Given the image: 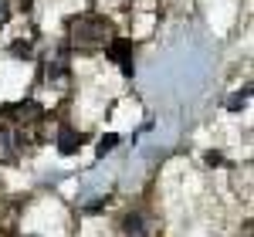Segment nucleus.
Wrapping results in <instances>:
<instances>
[{"mask_svg":"<svg viewBox=\"0 0 254 237\" xmlns=\"http://www.w3.org/2000/svg\"><path fill=\"white\" fill-rule=\"evenodd\" d=\"M112 41V24L105 17H95V14H85V17L71 20V44L78 51H98Z\"/></svg>","mask_w":254,"mask_h":237,"instance_id":"obj_1","label":"nucleus"},{"mask_svg":"<svg viewBox=\"0 0 254 237\" xmlns=\"http://www.w3.org/2000/svg\"><path fill=\"white\" fill-rule=\"evenodd\" d=\"M44 75H48V85L51 88H64L68 85V75H71V64H68V48H58L44 58Z\"/></svg>","mask_w":254,"mask_h":237,"instance_id":"obj_2","label":"nucleus"},{"mask_svg":"<svg viewBox=\"0 0 254 237\" xmlns=\"http://www.w3.org/2000/svg\"><path fill=\"white\" fill-rule=\"evenodd\" d=\"M109 58L119 61V68H122V75H132V41L126 38H112L109 44Z\"/></svg>","mask_w":254,"mask_h":237,"instance_id":"obj_3","label":"nucleus"},{"mask_svg":"<svg viewBox=\"0 0 254 237\" xmlns=\"http://www.w3.org/2000/svg\"><path fill=\"white\" fill-rule=\"evenodd\" d=\"M3 116H10V118H17V122H34V118H41L44 116V109H41L38 102H14V105H3L0 109Z\"/></svg>","mask_w":254,"mask_h":237,"instance_id":"obj_4","label":"nucleus"},{"mask_svg":"<svg viewBox=\"0 0 254 237\" xmlns=\"http://www.w3.org/2000/svg\"><path fill=\"white\" fill-rule=\"evenodd\" d=\"M81 142H85V136L75 132L71 125H61L58 129V153L61 156H75V153L81 149Z\"/></svg>","mask_w":254,"mask_h":237,"instance_id":"obj_5","label":"nucleus"},{"mask_svg":"<svg viewBox=\"0 0 254 237\" xmlns=\"http://www.w3.org/2000/svg\"><path fill=\"white\" fill-rule=\"evenodd\" d=\"M17 159V139L7 125H0V163H14Z\"/></svg>","mask_w":254,"mask_h":237,"instance_id":"obj_6","label":"nucleus"},{"mask_svg":"<svg viewBox=\"0 0 254 237\" xmlns=\"http://www.w3.org/2000/svg\"><path fill=\"white\" fill-rule=\"evenodd\" d=\"M122 231H126L129 237H142V234H146V224H142L139 214H129V217L122 220Z\"/></svg>","mask_w":254,"mask_h":237,"instance_id":"obj_7","label":"nucleus"},{"mask_svg":"<svg viewBox=\"0 0 254 237\" xmlns=\"http://www.w3.org/2000/svg\"><path fill=\"white\" fill-rule=\"evenodd\" d=\"M116 146H119V136H116V132H109V136H102V142H98L95 153H98V156H105V153H112Z\"/></svg>","mask_w":254,"mask_h":237,"instance_id":"obj_8","label":"nucleus"},{"mask_svg":"<svg viewBox=\"0 0 254 237\" xmlns=\"http://www.w3.org/2000/svg\"><path fill=\"white\" fill-rule=\"evenodd\" d=\"M10 51H14L17 58H27V55H31V44H27V41H14V44H10Z\"/></svg>","mask_w":254,"mask_h":237,"instance_id":"obj_9","label":"nucleus"},{"mask_svg":"<svg viewBox=\"0 0 254 237\" xmlns=\"http://www.w3.org/2000/svg\"><path fill=\"white\" fill-rule=\"evenodd\" d=\"M248 95H251V92H241V95H231V102H227V109H241V105H248Z\"/></svg>","mask_w":254,"mask_h":237,"instance_id":"obj_10","label":"nucleus"},{"mask_svg":"<svg viewBox=\"0 0 254 237\" xmlns=\"http://www.w3.org/2000/svg\"><path fill=\"white\" fill-rule=\"evenodd\" d=\"M10 20V0H0V27Z\"/></svg>","mask_w":254,"mask_h":237,"instance_id":"obj_11","label":"nucleus"}]
</instances>
